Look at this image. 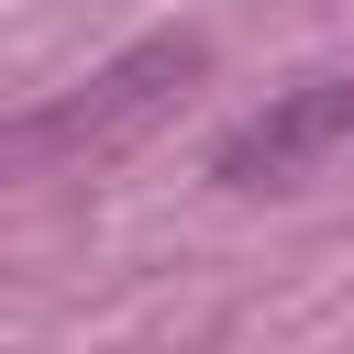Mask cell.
<instances>
[{
  "instance_id": "cell-1",
  "label": "cell",
  "mask_w": 354,
  "mask_h": 354,
  "mask_svg": "<svg viewBox=\"0 0 354 354\" xmlns=\"http://www.w3.org/2000/svg\"><path fill=\"white\" fill-rule=\"evenodd\" d=\"M199 55H210L199 33H155V44H133V55H122V66H100L77 100L33 111V122L11 133V155H77V144H88V155H111V144H133V133H144L188 77H199Z\"/></svg>"
},
{
  "instance_id": "cell-2",
  "label": "cell",
  "mask_w": 354,
  "mask_h": 354,
  "mask_svg": "<svg viewBox=\"0 0 354 354\" xmlns=\"http://www.w3.org/2000/svg\"><path fill=\"white\" fill-rule=\"evenodd\" d=\"M354 155V77H310V88H288V100H266L232 144H221V188H243V199H266V188H310L321 166H343Z\"/></svg>"
}]
</instances>
